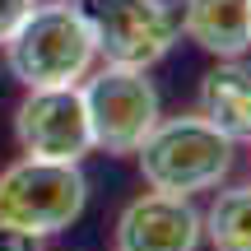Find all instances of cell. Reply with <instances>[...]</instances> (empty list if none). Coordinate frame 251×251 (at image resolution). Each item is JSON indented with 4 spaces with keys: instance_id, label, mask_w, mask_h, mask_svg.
I'll list each match as a JSON object with an SVG mask.
<instances>
[{
    "instance_id": "obj_9",
    "label": "cell",
    "mask_w": 251,
    "mask_h": 251,
    "mask_svg": "<svg viewBox=\"0 0 251 251\" xmlns=\"http://www.w3.org/2000/svg\"><path fill=\"white\" fill-rule=\"evenodd\" d=\"M177 24L214 61L219 56H242L251 47V0H186Z\"/></svg>"
},
{
    "instance_id": "obj_2",
    "label": "cell",
    "mask_w": 251,
    "mask_h": 251,
    "mask_svg": "<svg viewBox=\"0 0 251 251\" xmlns=\"http://www.w3.org/2000/svg\"><path fill=\"white\" fill-rule=\"evenodd\" d=\"M98 61L89 19L79 5L56 0V5H33V14L9 33L5 65L24 89H56V84H79Z\"/></svg>"
},
{
    "instance_id": "obj_7",
    "label": "cell",
    "mask_w": 251,
    "mask_h": 251,
    "mask_svg": "<svg viewBox=\"0 0 251 251\" xmlns=\"http://www.w3.org/2000/svg\"><path fill=\"white\" fill-rule=\"evenodd\" d=\"M205 219L191 196L172 191H144L117 219V251H200Z\"/></svg>"
},
{
    "instance_id": "obj_12",
    "label": "cell",
    "mask_w": 251,
    "mask_h": 251,
    "mask_svg": "<svg viewBox=\"0 0 251 251\" xmlns=\"http://www.w3.org/2000/svg\"><path fill=\"white\" fill-rule=\"evenodd\" d=\"M0 251H42V237L24 233V228H9V224H0Z\"/></svg>"
},
{
    "instance_id": "obj_1",
    "label": "cell",
    "mask_w": 251,
    "mask_h": 251,
    "mask_svg": "<svg viewBox=\"0 0 251 251\" xmlns=\"http://www.w3.org/2000/svg\"><path fill=\"white\" fill-rule=\"evenodd\" d=\"M233 153L237 144L219 126H209L200 112H186V117L153 121L135 158H140V177L149 181V191L196 196V191H214L219 181H228Z\"/></svg>"
},
{
    "instance_id": "obj_11",
    "label": "cell",
    "mask_w": 251,
    "mask_h": 251,
    "mask_svg": "<svg viewBox=\"0 0 251 251\" xmlns=\"http://www.w3.org/2000/svg\"><path fill=\"white\" fill-rule=\"evenodd\" d=\"M33 5L37 0H0V47L9 42V33H14L28 14H33Z\"/></svg>"
},
{
    "instance_id": "obj_6",
    "label": "cell",
    "mask_w": 251,
    "mask_h": 251,
    "mask_svg": "<svg viewBox=\"0 0 251 251\" xmlns=\"http://www.w3.org/2000/svg\"><path fill=\"white\" fill-rule=\"evenodd\" d=\"M14 140L33 158L56 163H84L93 149L89 112H84L79 84H56V89H28L14 107Z\"/></svg>"
},
{
    "instance_id": "obj_4",
    "label": "cell",
    "mask_w": 251,
    "mask_h": 251,
    "mask_svg": "<svg viewBox=\"0 0 251 251\" xmlns=\"http://www.w3.org/2000/svg\"><path fill=\"white\" fill-rule=\"evenodd\" d=\"M84 112H89L93 149L126 158L144 144V135L153 130L158 112V89H153L149 70H130V65H102L89 70L79 84Z\"/></svg>"
},
{
    "instance_id": "obj_5",
    "label": "cell",
    "mask_w": 251,
    "mask_h": 251,
    "mask_svg": "<svg viewBox=\"0 0 251 251\" xmlns=\"http://www.w3.org/2000/svg\"><path fill=\"white\" fill-rule=\"evenodd\" d=\"M79 14L89 19L98 56L107 65L149 70L181 37L177 9L168 0H79Z\"/></svg>"
},
{
    "instance_id": "obj_3",
    "label": "cell",
    "mask_w": 251,
    "mask_h": 251,
    "mask_svg": "<svg viewBox=\"0 0 251 251\" xmlns=\"http://www.w3.org/2000/svg\"><path fill=\"white\" fill-rule=\"evenodd\" d=\"M89 205V181L79 163H56L24 153L0 172V224L24 228L33 237H56Z\"/></svg>"
},
{
    "instance_id": "obj_8",
    "label": "cell",
    "mask_w": 251,
    "mask_h": 251,
    "mask_svg": "<svg viewBox=\"0 0 251 251\" xmlns=\"http://www.w3.org/2000/svg\"><path fill=\"white\" fill-rule=\"evenodd\" d=\"M200 117L228 135L233 144H251V61L219 56L200 79Z\"/></svg>"
},
{
    "instance_id": "obj_10",
    "label": "cell",
    "mask_w": 251,
    "mask_h": 251,
    "mask_svg": "<svg viewBox=\"0 0 251 251\" xmlns=\"http://www.w3.org/2000/svg\"><path fill=\"white\" fill-rule=\"evenodd\" d=\"M200 219H205L209 251H251V181L219 191Z\"/></svg>"
}]
</instances>
